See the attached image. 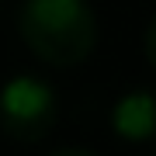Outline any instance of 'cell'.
I'll list each match as a JSON object with an SVG mask.
<instances>
[{
    "instance_id": "obj_1",
    "label": "cell",
    "mask_w": 156,
    "mask_h": 156,
    "mask_svg": "<svg viewBox=\"0 0 156 156\" xmlns=\"http://www.w3.org/2000/svg\"><path fill=\"white\" fill-rule=\"evenodd\" d=\"M17 28L24 45L49 66H76L97 45V17L87 0H24Z\"/></svg>"
},
{
    "instance_id": "obj_3",
    "label": "cell",
    "mask_w": 156,
    "mask_h": 156,
    "mask_svg": "<svg viewBox=\"0 0 156 156\" xmlns=\"http://www.w3.org/2000/svg\"><path fill=\"white\" fill-rule=\"evenodd\" d=\"M111 125L128 142L156 139V90H132V94H125L111 111Z\"/></svg>"
},
{
    "instance_id": "obj_4",
    "label": "cell",
    "mask_w": 156,
    "mask_h": 156,
    "mask_svg": "<svg viewBox=\"0 0 156 156\" xmlns=\"http://www.w3.org/2000/svg\"><path fill=\"white\" fill-rule=\"evenodd\" d=\"M142 49H146V59H149V66L156 69V17L149 21V28H146V42H142Z\"/></svg>"
},
{
    "instance_id": "obj_2",
    "label": "cell",
    "mask_w": 156,
    "mask_h": 156,
    "mask_svg": "<svg viewBox=\"0 0 156 156\" xmlns=\"http://www.w3.org/2000/svg\"><path fill=\"white\" fill-rule=\"evenodd\" d=\"M56 125V94L38 76H14L0 90V132L14 142H42Z\"/></svg>"
}]
</instances>
